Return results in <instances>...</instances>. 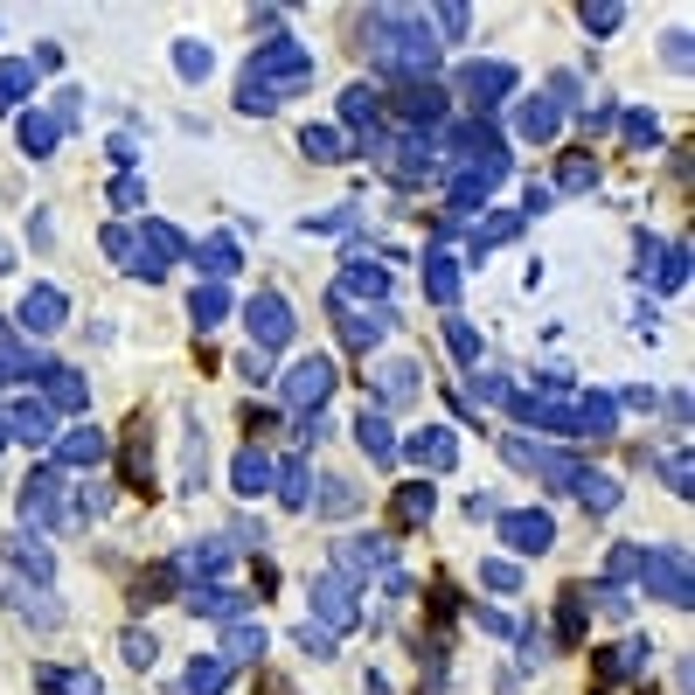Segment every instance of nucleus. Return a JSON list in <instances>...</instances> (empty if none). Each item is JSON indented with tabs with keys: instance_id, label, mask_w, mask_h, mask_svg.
<instances>
[{
	"instance_id": "nucleus-1",
	"label": "nucleus",
	"mask_w": 695,
	"mask_h": 695,
	"mask_svg": "<svg viewBox=\"0 0 695 695\" xmlns=\"http://www.w3.org/2000/svg\"><path fill=\"white\" fill-rule=\"evenodd\" d=\"M251 334H258V341H285V334H292V320H285V306H278V299H258V306H251Z\"/></svg>"
},
{
	"instance_id": "nucleus-2",
	"label": "nucleus",
	"mask_w": 695,
	"mask_h": 695,
	"mask_svg": "<svg viewBox=\"0 0 695 695\" xmlns=\"http://www.w3.org/2000/svg\"><path fill=\"white\" fill-rule=\"evenodd\" d=\"M56 320H63V299H56V292H28V327H35V334H49Z\"/></svg>"
}]
</instances>
